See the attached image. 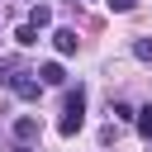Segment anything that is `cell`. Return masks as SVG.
Here are the masks:
<instances>
[{
    "label": "cell",
    "instance_id": "6da1fadb",
    "mask_svg": "<svg viewBox=\"0 0 152 152\" xmlns=\"http://www.w3.org/2000/svg\"><path fill=\"white\" fill-rule=\"evenodd\" d=\"M81 124H86V90L76 86V90L66 95V114H62L57 133H62V138H71V133H81Z\"/></svg>",
    "mask_w": 152,
    "mask_h": 152
},
{
    "label": "cell",
    "instance_id": "7a4b0ae2",
    "mask_svg": "<svg viewBox=\"0 0 152 152\" xmlns=\"http://www.w3.org/2000/svg\"><path fill=\"white\" fill-rule=\"evenodd\" d=\"M38 133H43V124H38L33 114H19V119H14V142H19V147L38 142Z\"/></svg>",
    "mask_w": 152,
    "mask_h": 152
},
{
    "label": "cell",
    "instance_id": "3957f363",
    "mask_svg": "<svg viewBox=\"0 0 152 152\" xmlns=\"http://www.w3.org/2000/svg\"><path fill=\"white\" fill-rule=\"evenodd\" d=\"M10 90H14V95H19V100H38V90H43V81H33V76H28V71H19V76H14V81H10Z\"/></svg>",
    "mask_w": 152,
    "mask_h": 152
},
{
    "label": "cell",
    "instance_id": "277c9868",
    "mask_svg": "<svg viewBox=\"0 0 152 152\" xmlns=\"http://www.w3.org/2000/svg\"><path fill=\"white\" fill-rule=\"evenodd\" d=\"M52 48H57L62 57H71V52L81 48V38H76V28H57V33H52Z\"/></svg>",
    "mask_w": 152,
    "mask_h": 152
},
{
    "label": "cell",
    "instance_id": "5b68a950",
    "mask_svg": "<svg viewBox=\"0 0 152 152\" xmlns=\"http://www.w3.org/2000/svg\"><path fill=\"white\" fill-rule=\"evenodd\" d=\"M33 76H38L43 86H62V81H66V71H62V62H43V66H38Z\"/></svg>",
    "mask_w": 152,
    "mask_h": 152
},
{
    "label": "cell",
    "instance_id": "8992f818",
    "mask_svg": "<svg viewBox=\"0 0 152 152\" xmlns=\"http://www.w3.org/2000/svg\"><path fill=\"white\" fill-rule=\"evenodd\" d=\"M14 43H19V48H33V43H38V28H33L28 19H24V24L14 28Z\"/></svg>",
    "mask_w": 152,
    "mask_h": 152
},
{
    "label": "cell",
    "instance_id": "52a82bcc",
    "mask_svg": "<svg viewBox=\"0 0 152 152\" xmlns=\"http://www.w3.org/2000/svg\"><path fill=\"white\" fill-rule=\"evenodd\" d=\"M28 24H33V28H48V24H52V10H48V5H33V10H28Z\"/></svg>",
    "mask_w": 152,
    "mask_h": 152
},
{
    "label": "cell",
    "instance_id": "ba28073f",
    "mask_svg": "<svg viewBox=\"0 0 152 152\" xmlns=\"http://www.w3.org/2000/svg\"><path fill=\"white\" fill-rule=\"evenodd\" d=\"M109 114H114L119 124H133V114H138V109H133L128 100H114V104H109Z\"/></svg>",
    "mask_w": 152,
    "mask_h": 152
},
{
    "label": "cell",
    "instance_id": "9c48e42d",
    "mask_svg": "<svg viewBox=\"0 0 152 152\" xmlns=\"http://www.w3.org/2000/svg\"><path fill=\"white\" fill-rule=\"evenodd\" d=\"M19 71H24V66H19V57H5V62H0V86H10Z\"/></svg>",
    "mask_w": 152,
    "mask_h": 152
},
{
    "label": "cell",
    "instance_id": "30bf717a",
    "mask_svg": "<svg viewBox=\"0 0 152 152\" xmlns=\"http://www.w3.org/2000/svg\"><path fill=\"white\" fill-rule=\"evenodd\" d=\"M133 124H138V133L152 142V109H138V114H133Z\"/></svg>",
    "mask_w": 152,
    "mask_h": 152
},
{
    "label": "cell",
    "instance_id": "8fae6325",
    "mask_svg": "<svg viewBox=\"0 0 152 152\" xmlns=\"http://www.w3.org/2000/svg\"><path fill=\"white\" fill-rule=\"evenodd\" d=\"M133 57H138V62H152V38H138V43H133Z\"/></svg>",
    "mask_w": 152,
    "mask_h": 152
},
{
    "label": "cell",
    "instance_id": "7c38bea8",
    "mask_svg": "<svg viewBox=\"0 0 152 152\" xmlns=\"http://www.w3.org/2000/svg\"><path fill=\"white\" fill-rule=\"evenodd\" d=\"M133 5H138V0H109V10H114V14H128Z\"/></svg>",
    "mask_w": 152,
    "mask_h": 152
},
{
    "label": "cell",
    "instance_id": "4fadbf2b",
    "mask_svg": "<svg viewBox=\"0 0 152 152\" xmlns=\"http://www.w3.org/2000/svg\"><path fill=\"white\" fill-rule=\"evenodd\" d=\"M24 152H28V147H24Z\"/></svg>",
    "mask_w": 152,
    "mask_h": 152
}]
</instances>
